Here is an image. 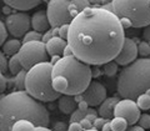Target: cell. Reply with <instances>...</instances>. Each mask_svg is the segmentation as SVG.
Returning <instances> with one entry per match:
<instances>
[{
  "label": "cell",
  "instance_id": "obj_49",
  "mask_svg": "<svg viewBox=\"0 0 150 131\" xmlns=\"http://www.w3.org/2000/svg\"><path fill=\"white\" fill-rule=\"evenodd\" d=\"M142 131H145V130H142Z\"/></svg>",
  "mask_w": 150,
  "mask_h": 131
},
{
  "label": "cell",
  "instance_id": "obj_47",
  "mask_svg": "<svg viewBox=\"0 0 150 131\" xmlns=\"http://www.w3.org/2000/svg\"><path fill=\"white\" fill-rule=\"evenodd\" d=\"M145 94H146V95H149V96H150V87L148 89V90H146V91H145Z\"/></svg>",
  "mask_w": 150,
  "mask_h": 131
},
{
  "label": "cell",
  "instance_id": "obj_45",
  "mask_svg": "<svg viewBox=\"0 0 150 131\" xmlns=\"http://www.w3.org/2000/svg\"><path fill=\"white\" fill-rule=\"evenodd\" d=\"M60 58H62V56H58V55H55V56H51V61H50V63L54 65V64H55L56 61H58V60H59Z\"/></svg>",
  "mask_w": 150,
  "mask_h": 131
},
{
  "label": "cell",
  "instance_id": "obj_36",
  "mask_svg": "<svg viewBox=\"0 0 150 131\" xmlns=\"http://www.w3.org/2000/svg\"><path fill=\"white\" fill-rule=\"evenodd\" d=\"M83 130L84 129L79 123H70V125L68 126V131H83Z\"/></svg>",
  "mask_w": 150,
  "mask_h": 131
},
{
  "label": "cell",
  "instance_id": "obj_39",
  "mask_svg": "<svg viewBox=\"0 0 150 131\" xmlns=\"http://www.w3.org/2000/svg\"><path fill=\"white\" fill-rule=\"evenodd\" d=\"M88 107H89V105H88V102H86L85 100H83V101H80V102H78V109H79V110L86 111V110H88Z\"/></svg>",
  "mask_w": 150,
  "mask_h": 131
},
{
  "label": "cell",
  "instance_id": "obj_28",
  "mask_svg": "<svg viewBox=\"0 0 150 131\" xmlns=\"http://www.w3.org/2000/svg\"><path fill=\"white\" fill-rule=\"evenodd\" d=\"M138 124H139V126H142L144 130L150 129V115L149 114L140 115V118L138 120Z\"/></svg>",
  "mask_w": 150,
  "mask_h": 131
},
{
  "label": "cell",
  "instance_id": "obj_35",
  "mask_svg": "<svg viewBox=\"0 0 150 131\" xmlns=\"http://www.w3.org/2000/svg\"><path fill=\"white\" fill-rule=\"evenodd\" d=\"M6 87H8V82H6V77H5V75H3L1 77H0V95L6 90Z\"/></svg>",
  "mask_w": 150,
  "mask_h": 131
},
{
  "label": "cell",
  "instance_id": "obj_3",
  "mask_svg": "<svg viewBox=\"0 0 150 131\" xmlns=\"http://www.w3.org/2000/svg\"><path fill=\"white\" fill-rule=\"evenodd\" d=\"M91 80V66L75 55L62 56L53 65V87L62 95L74 96L81 94Z\"/></svg>",
  "mask_w": 150,
  "mask_h": 131
},
{
  "label": "cell",
  "instance_id": "obj_2",
  "mask_svg": "<svg viewBox=\"0 0 150 131\" xmlns=\"http://www.w3.org/2000/svg\"><path fill=\"white\" fill-rule=\"evenodd\" d=\"M30 120L36 126L50 124V114L43 102L35 100L26 91H13L0 96V131H11L18 120Z\"/></svg>",
  "mask_w": 150,
  "mask_h": 131
},
{
  "label": "cell",
  "instance_id": "obj_43",
  "mask_svg": "<svg viewBox=\"0 0 150 131\" xmlns=\"http://www.w3.org/2000/svg\"><path fill=\"white\" fill-rule=\"evenodd\" d=\"M68 55H73V51H71V49H70L69 46H67V48H65L64 55H63V56H68Z\"/></svg>",
  "mask_w": 150,
  "mask_h": 131
},
{
  "label": "cell",
  "instance_id": "obj_18",
  "mask_svg": "<svg viewBox=\"0 0 150 131\" xmlns=\"http://www.w3.org/2000/svg\"><path fill=\"white\" fill-rule=\"evenodd\" d=\"M21 41L20 40H18L16 37L15 39H10V40H6L5 43L3 44V53L8 55V56H13V55H15L19 53V50H20L21 48Z\"/></svg>",
  "mask_w": 150,
  "mask_h": 131
},
{
  "label": "cell",
  "instance_id": "obj_50",
  "mask_svg": "<svg viewBox=\"0 0 150 131\" xmlns=\"http://www.w3.org/2000/svg\"><path fill=\"white\" fill-rule=\"evenodd\" d=\"M111 131H112V130H111Z\"/></svg>",
  "mask_w": 150,
  "mask_h": 131
},
{
  "label": "cell",
  "instance_id": "obj_30",
  "mask_svg": "<svg viewBox=\"0 0 150 131\" xmlns=\"http://www.w3.org/2000/svg\"><path fill=\"white\" fill-rule=\"evenodd\" d=\"M68 34H69V24H64V25L58 27V36L59 37L67 40L68 39Z\"/></svg>",
  "mask_w": 150,
  "mask_h": 131
},
{
  "label": "cell",
  "instance_id": "obj_31",
  "mask_svg": "<svg viewBox=\"0 0 150 131\" xmlns=\"http://www.w3.org/2000/svg\"><path fill=\"white\" fill-rule=\"evenodd\" d=\"M0 69H1L3 74H5L8 71V59H6V55L0 50Z\"/></svg>",
  "mask_w": 150,
  "mask_h": 131
},
{
  "label": "cell",
  "instance_id": "obj_20",
  "mask_svg": "<svg viewBox=\"0 0 150 131\" xmlns=\"http://www.w3.org/2000/svg\"><path fill=\"white\" fill-rule=\"evenodd\" d=\"M8 69H9V71H10V74L13 75V76H15V75H18L19 73L21 71V70H24V68H23V65L20 63V60H19L18 54L13 55L11 58L9 59V61H8Z\"/></svg>",
  "mask_w": 150,
  "mask_h": 131
},
{
  "label": "cell",
  "instance_id": "obj_16",
  "mask_svg": "<svg viewBox=\"0 0 150 131\" xmlns=\"http://www.w3.org/2000/svg\"><path fill=\"white\" fill-rule=\"evenodd\" d=\"M3 1L11 9H16L19 11H26L38 6L43 0H3Z\"/></svg>",
  "mask_w": 150,
  "mask_h": 131
},
{
  "label": "cell",
  "instance_id": "obj_6",
  "mask_svg": "<svg viewBox=\"0 0 150 131\" xmlns=\"http://www.w3.org/2000/svg\"><path fill=\"white\" fill-rule=\"evenodd\" d=\"M111 6L124 29L150 24V0H111Z\"/></svg>",
  "mask_w": 150,
  "mask_h": 131
},
{
  "label": "cell",
  "instance_id": "obj_44",
  "mask_svg": "<svg viewBox=\"0 0 150 131\" xmlns=\"http://www.w3.org/2000/svg\"><path fill=\"white\" fill-rule=\"evenodd\" d=\"M74 99H75V101H76V102H80V101H83V95H81V94L74 95Z\"/></svg>",
  "mask_w": 150,
  "mask_h": 131
},
{
  "label": "cell",
  "instance_id": "obj_10",
  "mask_svg": "<svg viewBox=\"0 0 150 131\" xmlns=\"http://www.w3.org/2000/svg\"><path fill=\"white\" fill-rule=\"evenodd\" d=\"M140 109L137 101L131 99H121L114 109V116H120L126 120L128 125H135L140 118Z\"/></svg>",
  "mask_w": 150,
  "mask_h": 131
},
{
  "label": "cell",
  "instance_id": "obj_8",
  "mask_svg": "<svg viewBox=\"0 0 150 131\" xmlns=\"http://www.w3.org/2000/svg\"><path fill=\"white\" fill-rule=\"evenodd\" d=\"M19 60L23 65L24 70H29L34 65L46 61L48 58V53H46L45 43L41 40L39 41H29V43H24L21 45L20 50L18 53Z\"/></svg>",
  "mask_w": 150,
  "mask_h": 131
},
{
  "label": "cell",
  "instance_id": "obj_9",
  "mask_svg": "<svg viewBox=\"0 0 150 131\" xmlns=\"http://www.w3.org/2000/svg\"><path fill=\"white\" fill-rule=\"evenodd\" d=\"M5 26L8 29V32H10L16 39L18 37H21L31 27L30 16L26 13H23V11L9 14L5 20Z\"/></svg>",
  "mask_w": 150,
  "mask_h": 131
},
{
  "label": "cell",
  "instance_id": "obj_25",
  "mask_svg": "<svg viewBox=\"0 0 150 131\" xmlns=\"http://www.w3.org/2000/svg\"><path fill=\"white\" fill-rule=\"evenodd\" d=\"M43 39V34L39 31H35V30H29L26 34L23 36V44L24 43H29V41H39Z\"/></svg>",
  "mask_w": 150,
  "mask_h": 131
},
{
  "label": "cell",
  "instance_id": "obj_29",
  "mask_svg": "<svg viewBox=\"0 0 150 131\" xmlns=\"http://www.w3.org/2000/svg\"><path fill=\"white\" fill-rule=\"evenodd\" d=\"M6 37H8V29L5 24L0 20V46H3V44L6 41Z\"/></svg>",
  "mask_w": 150,
  "mask_h": 131
},
{
  "label": "cell",
  "instance_id": "obj_4",
  "mask_svg": "<svg viewBox=\"0 0 150 131\" xmlns=\"http://www.w3.org/2000/svg\"><path fill=\"white\" fill-rule=\"evenodd\" d=\"M150 87V58L137 59L124 66L116 81V91L123 99L137 100Z\"/></svg>",
  "mask_w": 150,
  "mask_h": 131
},
{
  "label": "cell",
  "instance_id": "obj_40",
  "mask_svg": "<svg viewBox=\"0 0 150 131\" xmlns=\"http://www.w3.org/2000/svg\"><path fill=\"white\" fill-rule=\"evenodd\" d=\"M142 130H144L143 127H142V126H137V125H131L130 126V127H128V129H126V131H142Z\"/></svg>",
  "mask_w": 150,
  "mask_h": 131
},
{
  "label": "cell",
  "instance_id": "obj_27",
  "mask_svg": "<svg viewBox=\"0 0 150 131\" xmlns=\"http://www.w3.org/2000/svg\"><path fill=\"white\" fill-rule=\"evenodd\" d=\"M85 116H86L85 111H81V110L76 109L75 111H73L71 114H70V123H80V120H83Z\"/></svg>",
  "mask_w": 150,
  "mask_h": 131
},
{
  "label": "cell",
  "instance_id": "obj_24",
  "mask_svg": "<svg viewBox=\"0 0 150 131\" xmlns=\"http://www.w3.org/2000/svg\"><path fill=\"white\" fill-rule=\"evenodd\" d=\"M137 105L140 110H150V96L146 95V94H140V95L137 97Z\"/></svg>",
  "mask_w": 150,
  "mask_h": 131
},
{
  "label": "cell",
  "instance_id": "obj_38",
  "mask_svg": "<svg viewBox=\"0 0 150 131\" xmlns=\"http://www.w3.org/2000/svg\"><path fill=\"white\" fill-rule=\"evenodd\" d=\"M143 37H144L145 41H148V43L150 44V24L148 26L144 27V30H143Z\"/></svg>",
  "mask_w": 150,
  "mask_h": 131
},
{
  "label": "cell",
  "instance_id": "obj_23",
  "mask_svg": "<svg viewBox=\"0 0 150 131\" xmlns=\"http://www.w3.org/2000/svg\"><path fill=\"white\" fill-rule=\"evenodd\" d=\"M25 76H26V70H21V71L18 75H15L13 79L14 85L20 91H25Z\"/></svg>",
  "mask_w": 150,
  "mask_h": 131
},
{
  "label": "cell",
  "instance_id": "obj_1",
  "mask_svg": "<svg viewBox=\"0 0 150 131\" xmlns=\"http://www.w3.org/2000/svg\"><path fill=\"white\" fill-rule=\"evenodd\" d=\"M125 39L119 18L104 6H89L69 24L68 46L81 61L101 66L115 59Z\"/></svg>",
  "mask_w": 150,
  "mask_h": 131
},
{
  "label": "cell",
  "instance_id": "obj_22",
  "mask_svg": "<svg viewBox=\"0 0 150 131\" xmlns=\"http://www.w3.org/2000/svg\"><path fill=\"white\" fill-rule=\"evenodd\" d=\"M118 66L119 65L116 64L114 60H111V61H108L104 65H101V73L108 77H112L118 73Z\"/></svg>",
  "mask_w": 150,
  "mask_h": 131
},
{
  "label": "cell",
  "instance_id": "obj_15",
  "mask_svg": "<svg viewBox=\"0 0 150 131\" xmlns=\"http://www.w3.org/2000/svg\"><path fill=\"white\" fill-rule=\"evenodd\" d=\"M119 96H110L106 97V99L99 105V110H98V115L100 118H104L106 120L112 119L114 118V109L116 104L119 102Z\"/></svg>",
  "mask_w": 150,
  "mask_h": 131
},
{
  "label": "cell",
  "instance_id": "obj_26",
  "mask_svg": "<svg viewBox=\"0 0 150 131\" xmlns=\"http://www.w3.org/2000/svg\"><path fill=\"white\" fill-rule=\"evenodd\" d=\"M138 55L144 56V58H146V56L150 55V44L148 41L144 40L138 44Z\"/></svg>",
  "mask_w": 150,
  "mask_h": 131
},
{
  "label": "cell",
  "instance_id": "obj_42",
  "mask_svg": "<svg viewBox=\"0 0 150 131\" xmlns=\"http://www.w3.org/2000/svg\"><path fill=\"white\" fill-rule=\"evenodd\" d=\"M36 131H53V130L46 127V126H36Z\"/></svg>",
  "mask_w": 150,
  "mask_h": 131
},
{
  "label": "cell",
  "instance_id": "obj_5",
  "mask_svg": "<svg viewBox=\"0 0 150 131\" xmlns=\"http://www.w3.org/2000/svg\"><path fill=\"white\" fill-rule=\"evenodd\" d=\"M51 71L53 64L50 61L39 63L26 71L25 91L40 102H51L62 96L53 87Z\"/></svg>",
  "mask_w": 150,
  "mask_h": 131
},
{
  "label": "cell",
  "instance_id": "obj_7",
  "mask_svg": "<svg viewBox=\"0 0 150 131\" xmlns=\"http://www.w3.org/2000/svg\"><path fill=\"white\" fill-rule=\"evenodd\" d=\"M90 6L89 0H49L46 14L51 27L70 24L84 9Z\"/></svg>",
  "mask_w": 150,
  "mask_h": 131
},
{
  "label": "cell",
  "instance_id": "obj_33",
  "mask_svg": "<svg viewBox=\"0 0 150 131\" xmlns=\"http://www.w3.org/2000/svg\"><path fill=\"white\" fill-rule=\"evenodd\" d=\"M68 126L65 123H63V121H58V123H55L54 126H53V131H67Z\"/></svg>",
  "mask_w": 150,
  "mask_h": 131
},
{
  "label": "cell",
  "instance_id": "obj_11",
  "mask_svg": "<svg viewBox=\"0 0 150 131\" xmlns=\"http://www.w3.org/2000/svg\"><path fill=\"white\" fill-rule=\"evenodd\" d=\"M83 100L88 102V105L90 107L99 106L103 101L106 99V89L99 81H93L89 84V86L81 92Z\"/></svg>",
  "mask_w": 150,
  "mask_h": 131
},
{
  "label": "cell",
  "instance_id": "obj_41",
  "mask_svg": "<svg viewBox=\"0 0 150 131\" xmlns=\"http://www.w3.org/2000/svg\"><path fill=\"white\" fill-rule=\"evenodd\" d=\"M100 131H111V126H110V121H106L105 125L101 127Z\"/></svg>",
  "mask_w": 150,
  "mask_h": 131
},
{
  "label": "cell",
  "instance_id": "obj_37",
  "mask_svg": "<svg viewBox=\"0 0 150 131\" xmlns=\"http://www.w3.org/2000/svg\"><path fill=\"white\" fill-rule=\"evenodd\" d=\"M101 74H103L101 69L98 66V65H93V68H91V77H99Z\"/></svg>",
  "mask_w": 150,
  "mask_h": 131
},
{
  "label": "cell",
  "instance_id": "obj_13",
  "mask_svg": "<svg viewBox=\"0 0 150 131\" xmlns=\"http://www.w3.org/2000/svg\"><path fill=\"white\" fill-rule=\"evenodd\" d=\"M68 46V41L62 39L59 36H53L51 39H49L45 43V48H46V53L50 56H63L64 55V50Z\"/></svg>",
  "mask_w": 150,
  "mask_h": 131
},
{
  "label": "cell",
  "instance_id": "obj_12",
  "mask_svg": "<svg viewBox=\"0 0 150 131\" xmlns=\"http://www.w3.org/2000/svg\"><path fill=\"white\" fill-rule=\"evenodd\" d=\"M137 58H138V44L134 41V39L125 36L121 50L115 56L114 61L118 65H120V66H126V65L135 61Z\"/></svg>",
  "mask_w": 150,
  "mask_h": 131
},
{
  "label": "cell",
  "instance_id": "obj_46",
  "mask_svg": "<svg viewBox=\"0 0 150 131\" xmlns=\"http://www.w3.org/2000/svg\"><path fill=\"white\" fill-rule=\"evenodd\" d=\"M83 131H100V130H96V129H89V130H83Z\"/></svg>",
  "mask_w": 150,
  "mask_h": 131
},
{
  "label": "cell",
  "instance_id": "obj_34",
  "mask_svg": "<svg viewBox=\"0 0 150 131\" xmlns=\"http://www.w3.org/2000/svg\"><path fill=\"white\" fill-rule=\"evenodd\" d=\"M81 125V127L84 130H89V129H93V123L90 120H88L86 118H84L83 120H80V123H79Z\"/></svg>",
  "mask_w": 150,
  "mask_h": 131
},
{
  "label": "cell",
  "instance_id": "obj_19",
  "mask_svg": "<svg viewBox=\"0 0 150 131\" xmlns=\"http://www.w3.org/2000/svg\"><path fill=\"white\" fill-rule=\"evenodd\" d=\"M11 131H36V125L30 120H18L11 126Z\"/></svg>",
  "mask_w": 150,
  "mask_h": 131
},
{
  "label": "cell",
  "instance_id": "obj_32",
  "mask_svg": "<svg viewBox=\"0 0 150 131\" xmlns=\"http://www.w3.org/2000/svg\"><path fill=\"white\" fill-rule=\"evenodd\" d=\"M105 123H106V119H104V118H96L95 120L93 121V127L94 129H96V130H101V127L105 125Z\"/></svg>",
  "mask_w": 150,
  "mask_h": 131
},
{
  "label": "cell",
  "instance_id": "obj_14",
  "mask_svg": "<svg viewBox=\"0 0 150 131\" xmlns=\"http://www.w3.org/2000/svg\"><path fill=\"white\" fill-rule=\"evenodd\" d=\"M31 27L33 30L39 31V32H46L49 29H51L49 19H48V14L45 10H39L36 11L34 15L31 16Z\"/></svg>",
  "mask_w": 150,
  "mask_h": 131
},
{
  "label": "cell",
  "instance_id": "obj_48",
  "mask_svg": "<svg viewBox=\"0 0 150 131\" xmlns=\"http://www.w3.org/2000/svg\"><path fill=\"white\" fill-rule=\"evenodd\" d=\"M3 76V71H1V69H0V77Z\"/></svg>",
  "mask_w": 150,
  "mask_h": 131
},
{
  "label": "cell",
  "instance_id": "obj_21",
  "mask_svg": "<svg viewBox=\"0 0 150 131\" xmlns=\"http://www.w3.org/2000/svg\"><path fill=\"white\" fill-rule=\"evenodd\" d=\"M110 126L112 131H126L128 129V123L126 120L120 118V116H114L110 119Z\"/></svg>",
  "mask_w": 150,
  "mask_h": 131
},
{
  "label": "cell",
  "instance_id": "obj_17",
  "mask_svg": "<svg viewBox=\"0 0 150 131\" xmlns=\"http://www.w3.org/2000/svg\"><path fill=\"white\" fill-rule=\"evenodd\" d=\"M58 100H59L58 102L59 109L65 115H70L73 111L78 109V102L75 101L74 96L71 95H62Z\"/></svg>",
  "mask_w": 150,
  "mask_h": 131
}]
</instances>
